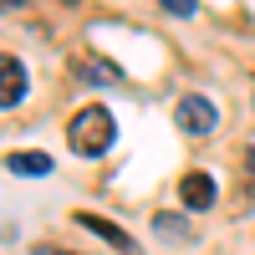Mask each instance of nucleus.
Segmentation results:
<instances>
[{"label": "nucleus", "mask_w": 255, "mask_h": 255, "mask_svg": "<svg viewBox=\"0 0 255 255\" xmlns=\"http://www.w3.org/2000/svg\"><path fill=\"white\" fill-rule=\"evenodd\" d=\"M113 138H118V123H113V113L102 108V102L82 108V113L72 118V128H67V143H72V153H82V158H97V153H108V148H113Z\"/></svg>", "instance_id": "obj_1"}, {"label": "nucleus", "mask_w": 255, "mask_h": 255, "mask_svg": "<svg viewBox=\"0 0 255 255\" xmlns=\"http://www.w3.org/2000/svg\"><path fill=\"white\" fill-rule=\"evenodd\" d=\"M174 123L184 128L189 138H209V133L220 128V113H215V102H209V97L189 92V97H179V108H174Z\"/></svg>", "instance_id": "obj_2"}, {"label": "nucleus", "mask_w": 255, "mask_h": 255, "mask_svg": "<svg viewBox=\"0 0 255 255\" xmlns=\"http://www.w3.org/2000/svg\"><path fill=\"white\" fill-rule=\"evenodd\" d=\"M77 225H82V230H92V235H102V240H108L113 250H123V255H133V250H138V245H133V235H128V230H118L113 220L92 215V209H77Z\"/></svg>", "instance_id": "obj_3"}, {"label": "nucleus", "mask_w": 255, "mask_h": 255, "mask_svg": "<svg viewBox=\"0 0 255 255\" xmlns=\"http://www.w3.org/2000/svg\"><path fill=\"white\" fill-rule=\"evenodd\" d=\"M179 194H184V209H209L215 204V179H209L204 168H189L184 184H179Z\"/></svg>", "instance_id": "obj_4"}, {"label": "nucleus", "mask_w": 255, "mask_h": 255, "mask_svg": "<svg viewBox=\"0 0 255 255\" xmlns=\"http://www.w3.org/2000/svg\"><path fill=\"white\" fill-rule=\"evenodd\" d=\"M5 168L15 179H41V174H51V153H36V148H26V153H10Z\"/></svg>", "instance_id": "obj_5"}, {"label": "nucleus", "mask_w": 255, "mask_h": 255, "mask_svg": "<svg viewBox=\"0 0 255 255\" xmlns=\"http://www.w3.org/2000/svg\"><path fill=\"white\" fill-rule=\"evenodd\" d=\"M0 67H5V87H0V102H5V108H15V102L26 97V67H20V56H10V51H5V61H0Z\"/></svg>", "instance_id": "obj_6"}, {"label": "nucleus", "mask_w": 255, "mask_h": 255, "mask_svg": "<svg viewBox=\"0 0 255 255\" xmlns=\"http://www.w3.org/2000/svg\"><path fill=\"white\" fill-rule=\"evenodd\" d=\"M153 230H158V240H174V245L194 240V225H189L184 215H168V209H158V215H153Z\"/></svg>", "instance_id": "obj_7"}, {"label": "nucleus", "mask_w": 255, "mask_h": 255, "mask_svg": "<svg viewBox=\"0 0 255 255\" xmlns=\"http://www.w3.org/2000/svg\"><path fill=\"white\" fill-rule=\"evenodd\" d=\"M168 15H194V0H163Z\"/></svg>", "instance_id": "obj_8"}, {"label": "nucleus", "mask_w": 255, "mask_h": 255, "mask_svg": "<svg viewBox=\"0 0 255 255\" xmlns=\"http://www.w3.org/2000/svg\"><path fill=\"white\" fill-rule=\"evenodd\" d=\"M36 255H72V250H56V245H36Z\"/></svg>", "instance_id": "obj_9"}, {"label": "nucleus", "mask_w": 255, "mask_h": 255, "mask_svg": "<svg viewBox=\"0 0 255 255\" xmlns=\"http://www.w3.org/2000/svg\"><path fill=\"white\" fill-rule=\"evenodd\" d=\"M250 179H255V153H250Z\"/></svg>", "instance_id": "obj_10"}]
</instances>
